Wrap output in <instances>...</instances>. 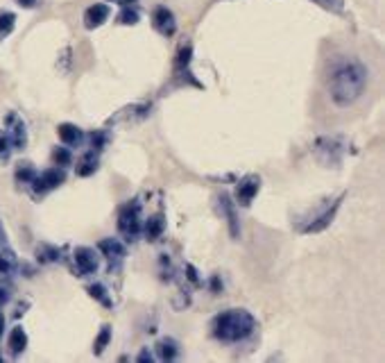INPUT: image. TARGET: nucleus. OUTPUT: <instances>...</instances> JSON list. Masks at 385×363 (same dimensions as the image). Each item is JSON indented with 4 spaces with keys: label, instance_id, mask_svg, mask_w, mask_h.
I'll return each instance as SVG.
<instances>
[{
    "label": "nucleus",
    "instance_id": "nucleus-1",
    "mask_svg": "<svg viewBox=\"0 0 385 363\" xmlns=\"http://www.w3.org/2000/svg\"><path fill=\"white\" fill-rule=\"evenodd\" d=\"M367 86V69L358 59H340L331 69L329 93L338 107L353 105Z\"/></svg>",
    "mask_w": 385,
    "mask_h": 363
},
{
    "label": "nucleus",
    "instance_id": "nucleus-2",
    "mask_svg": "<svg viewBox=\"0 0 385 363\" xmlns=\"http://www.w3.org/2000/svg\"><path fill=\"white\" fill-rule=\"evenodd\" d=\"M258 323L247 309H229L218 314L211 323V334L220 343H243L256 331Z\"/></svg>",
    "mask_w": 385,
    "mask_h": 363
},
{
    "label": "nucleus",
    "instance_id": "nucleus-3",
    "mask_svg": "<svg viewBox=\"0 0 385 363\" xmlns=\"http://www.w3.org/2000/svg\"><path fill=\"white\" fill-rule=\"evenodd\" d=\"M140 229H143V207L138 200H132L118 211V232H121L123 241L134 243L140 239Z\"/></svg>",
    "mask_w": 385,
    "mask_h": 363
},
{
    "label": "nucleus",
    "instance_id": "nucleus-4",
    "mask_svg": "<svg viewBox=\"0 0 385 363\" xmlns=\"http://www.w3.org/2000/svg\"><path fill=\"white\" fill-rule=\"evenodd\" d=\"M313 154L322 166H338L343 164L347 154V139L343 137H320L313 143Z\"/></svg>",
    "mask_w": 385,
    "mask_h": 363
},
{
    "label": "nucleus",
    "instance_id": "nucleus-5",
    "mask_svg": "<svg viewBox=\"0 0 385 363\" xmlns=\"http://www.w3.org/2000/svg\"><path fill=\"white\" fill-rule=\"evenodd\" d=\"M66 182V168L62 166H53L48 170H36L34 180L29 182V191H32L34 198H43L46 194H50V191L59 189L62 184Z\"/></svg>",
    "mask_w": 385,
    "mask_h": 363
},
{
    "label": "nucleus",
    "instance_id": "nucleus-6",
    "mask_svg": "<svg viewBox=\"0 0 385 363\" xmlns=\"http://www.w3.org/2000/svg\"><path fill=\"white\" fill-rule=\"evenodd\" d=\"M100 252L98 248L79 246L73 250V270L77 272V277H91L100 270Z\"/></svg>",
    "mask_w": 385,
    "mask_h": 363
},
{
    "label": "nucleus",
    "instance_id": "nucleus-7",
    "mask_svg": "<svg viewBox=\"0 0 385 363\" xmlns=\"http://www.w3.org/2000/svg\"><path fill=\"white\" fill-rule=\"evenodd\" d=\"M5 132L10 137V143L14 150H25L27 148V125L16 112H10L5 116Z\"/></svg>",
    "mask_w": 385,
    "mask_h": 363
},
{
    "label": "nucleus",
    "instance_id": "nucleus-8",
    "mask_svg": "<svg viewBox=\"0 0 385 363\" xmlns=\"http://www.w3.org/2000/svg\"><path fill=\"white\" fill-rule=\"evenodd\" d=\"M218 211H220V216L227 220L229 234H232V239H238V236H240L238 211H236V202H234L232 196H229V194H220V196H218Z\"/></svg>",
    "mask_w": 385,
    "mask_h": 363
},
{
    "label": "nucleus",
    "instance_id": "nucleus-9",
    "mask_svg": "<svg viewBox=\"0 0 385 363\" xmlns=\"http://www.w3.org/2000/svg\"><path fill=\"white\" fill-rule=\"evenodd\" d=\"M343 200H345V194L333 200V202H331L324 211L317 213V216L310 220L306 227H301V232H303V234H315V232H322V229H327V227L333 223V218H336V213H338V209H340V204H343Z\"/></svg>",
    "mask_w": 385,
    "mask_h": 363
},
{
    "label": "nucleus",
    "instance_id": "nucleus-10",
    "mask_svg": "<svg viewBox=\"0 0 385 363\" xmlns=\"http://www.w3.org/2000/svg\"><path fill=\"white\" fill-rule=\"evenodd\" d=\"M98 252L100 257H105L109 266H114V268H118L125 257H127V248H125V243L121 239H102L98 243Z\"/></svg>",
    "mask_w": 385,
    "mask_h": 363
},
{
    "label": "nucleus",
    "instance_id": "nucleus-11",
    "mask_svg": "<svg viewBox=\"0 0 385 363\" xmlns=\"http://www.w3.org/2000/svg\"><path fill=\"white\" fill-rule=\"evenodd\" d=\"M258 191H261V177L245 175L238 184H236V202L240 207H249Z\"/></svg>",
    "mask_w": 385,
    "mask_h": 363
},
{
    "label": "nucleus",
    "instance_id": "nucleus-12",
    "mask_svg": "<svg viewBox=\"0 0 385 363\" xmlns=\"http://www.w3.org/2000/svg\"><path fill=\"white\" fill-rule=\"evenodd\" d=\"M152 105H145V102H138V105H129L116 112L114 116L109 118V125H118V123H140L143 118L150 116Z\"/></svg>",
    "mask_w": 385,
    "mask_h": 363
},
{
    "label": "nucleus",
    "instance_id": "nucleus-13",
    "mask_svg": "<svg viewBox=\"0 0 385 363\" xmlns=\"http://www.w3.org/2000/svg\"><path fill=\"white\" fill-rule=\"evenodd\" d=\"M152 25H154V30H157L159 34H164V36H175V32H177L175 14L164 5H159L157 10L152 12Z\"/></svg>",
    "mask_w": 385,
    "mask_h": 363
},
{
    "label": "nucleus",
    "instance_id": "nucleus-14",
    "mask_svg": "<svg viewBox=\"0 0 385 363\" xmlns=\"http://www.w3.org/2000/svg\"><path fill=\"white\" fill-rule=\"evenodd\" d=\"M57 134H59V139H62V143L66 145V148H79L86 141V134H84V130L82 128H77L75 123H62L57 128Z\"/></svg>",
    "mask_w": 385,
    "mask_h": 363
},
{
    "label": "nucleus",
    "instance_id": "nucleus-15",
    "mask_svg": "<svg viewBox=\"0 0 385 363\" xmlns=\"http://www.w3.org/2000/svg\"><path fill=\"white\" fill-rule=\"evenodd\" d=\"M109 5L105 3H98V5H91L88 10L84 12V25L88 30H95V27H100V25H105L107 21H109Z\"/></svg>",
    "mask_w": 385,
    "mask_h": 363
},
{
    "label": "nucleus",
    "instance_id": "nucleus-16",
    "mask_svg": "<svg viewBox=\"0 0 385 363\" xmlns=\"http://www.w3.org/2000/svg\"><path fill=\"white\" fill-rule=\"evenodd\" d=\"M166 232V220L161 213L157 216H150V218H143V229H140V236H145L147 241H159L161 234Z\"/></svg>",
    "mask_w": 385,
    "mask_h": 363
},
{
    "label": "nucleus",
    "instance_id": "nucleus-17",
    "mask_svg": "<svg viewBox=\"0 0 385 363\" xmlns=\"http://www.w3.org/2000/svg\"><path fill=\"white\" fill-rule=\"evenodd\" d=\"M7 347H10L12 357H21V354L25 352V347H27V334H25V329L21 327V325H16V327L10 331V338H7Z\"/></svg>",
    "mask_w": 385,
    "mask_h": 363
},
{
    "label": "nucleus",
    "instance_id": "nucleus-18",
    "mask_svg": "<svg viewBox=\"0 0 385 363\" xmlns=\"http://www.w3.org/2000/svg\"><path fill=\"white\" fill-rule=\"evenodd\" d=\"M179 357V343L175 338H161L157 343V359L159 361H175Z\"/></svg>",
    "mask_w": 385,
    "mask_h": 363
},
{
    "label": "nucleus",
    "instance_id": "nucleus-19",
    "mask_svg": "<svg viewBox=\"0 0 385 363\" xmlns=\"http://www.w3.org/2000/svg\"><path fill=\"white\" fill-rule=\"evenodd\" d=\"M34 255H36V261H39V264H57V261H62V250L50 246V243H39Z\"/></svg>",
    "mask_w": 385,
    "mask_h": 363
},
{
    "label": "nucleus",
    "instance_id": "nucleus-20",
    "mask_svg": "<svg viewBox=\"0 0 385 363\" xmlns=\"http://www.w3.org/2000/svg\"><path fill=\"white\" fill-rule=\"evenodd\" d=\"M98 152H93V150H88L82 159H79V164H77V168H75V173L79 175V177H88V175H93L95 170H98Z\"/></svg>",
    "mask_w": 385,
    "mask_h": 363
},
{
    "label": "nucleus",
    "instance_id": "nucleus-21",
    "mask_svg": "<svg viewBox=\"0 0 385 363\" xmlns=\"http://www.w3.org/2000/svg\"><path fill=\"white\" fill-rule=\"evenodd\" d=\"M86 293L91 295L95 302H100L102 307H114V300H111V295H109L105 284H98V281H95V284H88Z\"/></svg>",
    "mask_w": 385,
    "mask_h": 363
},
{
    "label": "nucleus",
    "instance_id": "nucleus-22",
    "mask_svg": "<svg viewBox=\"0 0 385 363\" xmlns=\"http://www.w3.org/2000/svg\"><path fill=\"white\" fill-rule=\"evenodd\" d=\"M34 175H36V168L29 164V161L18 164L16 173H14V177H16V184H21V187H29V182L34 180Z\"/></svg>",
    "mask_w": 385,
    "mask_h": 363
},
{
    "label": "nucleus",
    "instance_id": "nucleus-23",
    "mask_svg": "<svg viewBox=\"0 0 385 363\" xmlns=\"http://www.w3.org/2000/svg\"><path fill=\"white\" fill-rule=\"evenodd\" d=\"M16 27V14L14 12H0V39L10 36Z\"/></svg>",
    "mask_w": 385,
    "mask_h": 363
},
{
    "label": "nucleus",
    "instance_id": "nucleus-24",
    "mask_svg": "<svg viewBox=\"0 0 385 363\" xmlns=\"http://www.w3.org/2000/svg\"><path fill=\"white\" fill-rule=\"evenodd\" d=\"M88 139V150H93V152H102L107 148V143H109V137H107V132H91V134L86 137Z\"/></svg>",
    "mask_w": 385,
    "mask_h": 363
},
{
    "label": "nucleus",
    "instance_id": "nucleus-25",
    "mask_svg": "<svg viewBox=\"0 0 385 363\" xmlns=\"http://www.w3.org/2000/svg\"><path fill=\"white\" fill-rule=\"evenodd\" d=\"M138 21H140V12L136 10L134 5L123 7L121 14H118V23H121V25H136Z\"/></svg>",
    "mask_w": 385,
    "mask_h": 363
},
{
    "label": "nucleus",
    "instance_id": "nucleus-26",
    "mask_svg": "<svg viewBox=\"0 0 385 363\" xmlns=\"http://www.w3.org/2000/svg\"><path fill=\"white\" fill-rule=\"evenodd\" d=\"M53 161H55V166H71L73 164V152H71V148H66V145H57L55 150H53Z\"/></svg>",
    "mask_w": 385,
    "mask_h": 363
},
{
    "label": "nucleus",
    "instance_id": "nucleus-27",
    "mask_svg": "<svg viewBox=\"0 0 385 363\" xmlns=\"http://www.w3.org/2000/svg\"><path fill=\"white\" fill-rule=\"evenodd\" d=\"M109 343H111V327H109V325H105V327L100 329L98 338H95V343H93V352L100 357V354L107 350V345H109Z\"/></svg>",
    "mask_w": 385,
    "mask_h": 363
},
{
    "label": "nucleus",
    "instance_id": "nucleus-28",
    "mask_svg": "<svg viewBox=\"0 0 385 363\" xmlns=\"http://www.w3.org/2000/svg\"><path fill=\"white\" fill-rule=\"evenodd\" d=\"M190 57H192V46H190V43H186V46H182L179 53H177L175 69H177V71H186L188 64H190Z\"/></svg>",
    "mask_w": 385,
    "mask_h": 363
},
{
    "label": "nucleus",
    "instance_id": "nucleus-29",
    "mask_svg": "<svg viewBox=\"0 0 385 363\" xmlns=\"http://www.w3.org/2000/svg\"><path fill=\"white\" fill-rule=\"evenodd\" d=\"M14 152V148L10 143V137H7L5 130H0V164H7Z\"/></svg>",
    "mask_w": 385,
    "mask_h": 363
},
{
    "label": "nucleus",
    "instance_id": "nucleus-30",
    "mask_svg": "<svg viewBox=\"0 0 385 363\" xmlns=\"http://www.w3.org/2000/svg\"><path fill=\"white\" fill-rule=\"evenodd\" d=\"M0 255L3 257H16V252H14L10 239H7V229L3 225V218H0Z\"/></svg>",
    "mask_w": 385,
    "mask_h": 363
},
{
    "label": "nucleus",
    "instance_id": "nucleus-31",
    "mask_svg": "<svg viewBox=\"0 0 385 363\" xmlns=\"http://www.w3.org/2000/svg\"><path fill=\"white\" fill-rule=\"evenodd\" d=\"M315 5H320L322 10L333 12V14H343L345 12V0H313Z\"/></svg>",
    "mask_w": 385,
    "mask_h": 363
},
{
    "label": "nucleus",
    "instance_id": "nucleus-32",
    "mask_svg": "<svg viewBox=\"0 0 385 363\" xmlns=\"http://www.w3.org/2000/svg\"><path fill=\"white\" fill-rule=\"evenodd\" d=\"M12 300V286L7 281H0V307Z\"/></svg>",
    "mask_w": 385,
    "mask_h": 363
},
{
    "label": "nucleus",
    "instance_id": "nucleus-33",
    "mask_svg": "<svg viewBox=\"0 0 385 363\" xmlns=\"http://www.w3.org/2000/svg\"><path fill=\"white\" fill-rule=\"evenodd\" d=\"M136 361L138 363H152V361H157V357H154V354L147 350V347H143V350H140V354L136 357Z\"/></svg>",
    "mask_w": 385,
    "mask_h": 363
},
{
    "label": "nucleus",
    "instance_id": "nucleus-34",
    "mask_svg": "<svg viewBox=\"0 0 385 363\" xmlns=\"http://www.w3.org/2000/svg\"><path fill=\"white\" fill-rule=\"evenodd\" d=\"M184 270H186L188 272V279L192 281V284H199V275H197V270H195V266H190V264H186V266H184Z\"/></svg>",
    "mask_w": 385,
    "mask_h": 363
},
{
    "label": "nucleus",
    "instance_id": "nucleus-35",
    "mask_svg": "<svg viewBox=\"0 0 385 363\" xmlns=\"http://www.w3.org/2000/svg\"><path fill=\"white\" fill-rule=\"evenodd\" d=\"M21 7H27V10H32V7L39 5V0H16Z\"/></svg>",
    "mask_w": 385,
    "mask_h": 363
},
{
    "label": "nucleus",
    "instance_id": "nucleus-36",
    "mask_svg": "<svg viewBox=\"0 0 385 363\" xmlns=\"http://www.w3.org/2000/svg\"><path fill=\"white\" fill-rule=\"evenodd\" d=\"M109 3H116V5H121V7H127V5H136L138 0H109Z\"/></svg>",
    "mask_w": 385,
    "mask_h": 363
},
{
    "label": "nucleus",
    "instance_id": "nucleus-37",
    "mask_svg": "<svg viewBox=\"0 0 385 363\" xmlns=\"http://www.w3.org/2000/svg\"><path fill=\"white\" fill-rule=\"evenodd\" d=\"M211 288H213V291H216V293H218V288H222V281L218 279V275L211 279Z\"/></svg>",
    "mask_w": 385,
    "mask_h": 363
},
{
    "label": "nucleus",
    "instance_id": "nucleus-38",
    "mask_svg": "<svg viewBox=\"0 0 385 363\" xmlns=\"http://www.w3.org/2000/svg\"><path fill=\"white\" fill-rule=\"evenodd\" d=\"M3 331H5V316H3V311H0V338H3Z\"/></svg>",
    "mask_w": 385,
    "mask_h": 363
},
{
    "label": "nucleus",
    "instance_id": "nucleus-39",
    "mask_svg": "<svg viewBox=\"0 0 385 363\" xmlns=\"http://www.w3.org/2000/svg\"><path fill=\"white\" fill-rule=\"evenodd\" d=\"M0 361H3V357H0Z\"/></svg>",
    "mask_w": 385,
    "mask_h": 363
}]
</instances>
